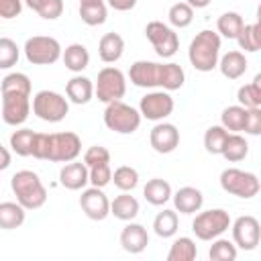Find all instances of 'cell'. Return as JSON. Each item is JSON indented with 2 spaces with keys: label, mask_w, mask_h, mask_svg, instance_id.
<instances>
[{
  "label": "cell",
  "mask_w": 261,
  "mask_h": 261,
  "mask_svg": "<svg viewBox=\"0 0 261 261\" xmlns=\"http://www.w3.org/2000/svg\"><path fill=\"white\" fill-rule=\"evenodd\" d=\"M186 2H188L192 8H196V10H198V8H206L212 0H186Z\"/></svg>",
  "instance_id": "52"
},
{
  "label": "cell",
  "mask_w": 261,
  "mask_h": 261,
  "mask_svg": "<svg viewBox=\"0 0 261 261\" xmlns=\"http://www.w3.org/2000/svg\"><path fill=\"white\" fill-rule=\"evenodd\" d=\"M18 57H20L18 45L12 39L2 37L0 39V69H10L12 65H16Z\"/></svg>",
  "instance_id": "40"
},
{
  "label": "cell",
  "mask_w": 261,
  "mask_h": 261,
  "mask_svg": "<svg viewBox=\"0 0 261 261\" xmlns=\"http://www.w3.org/2000/svg\"><path fill=\"white\" fill-rule=\"evenodd\" d=\"M145 37L149 39V43L153 45L155 53L163 59H169L177 53L179 49V37L173 31V27L161 22V20H151L145 27Z\"/></svg>",
  "instance_id": "9"
},
{
  "label": "cell",
  "mask_w": 261,
  "mask_h": 261,
  "mask_svg": "<svg viewBox=\"0 0 261 261\" xmlns=\"http://www.w3.org/2000/svg\"><path fill=\"white\" fill-rule=\"evenodd\" d=\"M239 255V247L234 245V241H228V239H214L210 249H208V257L210 261H234Z\"/></svg>",
  "instance_id": "35"
},
{
  "label": "cell",
  "mask_w": 261,
  "mask_h": 261,
  "mask_svg": "<svg viewBox=\"0 0 261 261\" xmlns=\"http://www.w3.org/2000/svg\"><path fill=\"white\" fill-rule=\"evenodd\" d=\"M220 45H222V41H220V35L216 31H210V29L200 31L188 47V59H190L192 67L196 71H202V73L218 67Z\"/></svg>",
  "instance_id": "1"
},
{
  "label": "cell",
  "mask_w": 261,
  "mask_h": 261,
  "mask_svg": "<svg viewBox=\"0 0 261 261\" xmlns=\"http://www.w3.org/2000/svg\"><path fill=\"white\" fill-rule=\"evenodd\" d=\"M232 220L230 214L222 208H210V210H202L196 214V218L192 220V230L196 234V239L200 241H214L218 237H222V232H226L230 228Z\"/></svg>",
  "instance_id": "5"
},
{
  "label": "cell",
  "mask_w": 261,
  "mask_h": 261,
  "mask_svg": "<svg viewBox=\"0 0 261 261\" xmlns=\"http://www.w3.org/2000/svg\"><path fill=\"white\" fill-rule=\"evenodd\" d=\"M147 245H149V232H147V228H145L143 224L130 220V222L120 230V247H122L126 253L139 255V253H143V251L147 249Z\"/></svg>",
  "instance_id": "18"
},
{
  "label": "cell",
  "mask_w": 261,
  "mask_h": 261,
  "mask_svg": "<svg viewBox=\"0 0 261 261\" xmlns=\"http://www.w3.org/2000/svg\"><path fill=\"white\" fill-rule=\"evenodd\" d=\"M141 118H143L141 110L133 108L130 104H126L122 100L106 104V110H104L106 128L112 133H118V135H133L141 126Z\"/></svg>",
  "instance_id": "3"
},
{
  "label": "cell",
  "mask_w": 261,
  "mask_h": 261,
  "mask_svg": "<svg viewBox=\"0 0 261 261\" xmlns=\"http://www.w3.org/2000/svg\"><path fill=\"white\" fill-rule=\"evenodd\" d=\"M253 86L261 92V71H259V73H255V77H253Z\"/></svg>",
  "instance_id": "54"
},
{
  "label": "cell",
  "mask_w": 261,
  "mask_h": 261,
  "mask_svg": "<svg viewBox=\"0 0 261 261\" xmlns=\"http://www.w3.org/2000/svg\"><path fill=\"white\" fill-rule=\"evenodd\" d=\"M171 200H173V208H175L179 214H196V212H200L202 206H204V194H202L198 188H194V186H184V188H179V190L171 196Z\"/></svg>",
  "instance_id": "20"
},
{
  "label": "cell",
  "mask_w": 261,
  "mask_h": 261,
  "mask_svg": "<svg viewBox=\"0 0 261 261\" xmlns=\"http://www.w3.org/2000/svg\"><path fill=\"white\" fill-rule=\"evenodd\" d=\"M35 141H37V133L31 130V128H18L10 135L8 139V147L20 155V157H31L33 155V147H35Z\"/></svg>",
  "instance_id": "30"
},
{
  "label": "cell",
  "mask_w": 261,
  "mask_h": 261,
  "mask_svg": "<svg viewBox=\"0 0 261 261\" xmlns=\"http://www.w3.org/2000/svg\"><path fill=\"white\" fill-rule=\"evenodd\" d=\"M198 255L196 241L190 237H177L167 253V261H194Z\"/></svg>",
  "instance_id": "33"
},
{
  "label": "cell",
  "mask_w": 261,
  "mask_h": 261,
  "mask_svg": "<svg viewBox=\"0 0 261 261\" xmlns=\"http://www.w3.org/2000/svg\"><path fill=\"white\" fill-rule=\"evenodd\" d=\"M249 63L243 51H228L224 55H220L218 61V69L226 80H239L241 75H245Z\"/></svg>",
  "instance_id": "21"
},
{
  "label": "cell",
  "mask_w": 261,
  "mask_h": 261,
  "mask_svg": "<svg viewBox=\"0 0 261 261\" xmlns=\"http://www.w3.org/2000/svg\"><path fill=\"white\" fill-rule=\"evenodd\" d=\"M65 96L71 104H88L94 96H96V86L90 77L82 75V73H75L67 84H65Z\"/></svg>",
  "instance_id": "19"
},
{
  "label": "cell",
  "mask_w": 261,
  "mask_h": 261,
  "mask_svg": "<svg viewBox=\"0 0 261 261\" xmlns=\"http://www.w3.org/2000/svg\"><path fill=\"white\" fill-rule=\"evenodd\" d=\"M186 84V71L179 63L167 61L161 63V80H159V88L167 90V92H175Z\"/></svg>",
  "instance_id": "27"
},
{
  "label": "cell",
  "mask_w": 261,
  "mask_h": 261,
  "mask_svg": "<svg viewBox=\"0 0 261 261\" xmlns=\"http://www.w3.org/2000/svg\"><path fill=\"white\" fill-rule=\"evenodd\" d=\"M112 181L120 192H133L139 186V171L130 165H120L112 171Z\"/></svg>",
  "instance_id": "37"
},
{
  "label": "cell",
  "mask_w": 261,
  "mask_h": 261,
  "mask_svg": "<svg viewBox=\"0 0 261 261\" xmlns=\"http://www.w3.org/2000/svg\"><path fill=\"white\" fill-rule=\"evenodd\" d=\"M41 2H43V0H24V4H27L33 12H37V8H39V4H41Z\"/></svg>",
  "instance_id": "53"
},
{
  "label": "cell",
  "mask_w": 261,
  "mask_h": 261,
  "mask_svg": "<svg viewBox=\"0 0 261 261\" xmlns=\"http://www.w3.org/2000/svg\"><path fill=\"white\" fill-rule=\"evenodd\" d=\"M10 165V153H8V147H2V163H0V169H8Z\"/></svg>",
  "instance_id": "51"
},
{
  "label": "cell",
  "mask_w": 261,
  "mask_h": 261,
  "mask_svg": "<svg viewBox=\"0 0 261 261\" xmlns=\"http://www.w3.org/2000/svg\"><path fill=\"white\" fill-rule=\"evenodd\" d=\"M80 208L90 220H104L110 214V200L104 194V188H84L80 196Z\"/></svg>",
  "instance_id": "14"
},
{
  "label": "cell",
  "mask_w": 261,
  "mask_h": 261,
  "mask_svg": "<svg viewBox=\"0 0 261 261\" xmlns=\"http://www.w3.org/2000/svg\"><path fill=\"white\" fill-rule=\"evenodd\" d=\"M33 114L45 122H61L69 114V100L53 90H39L33 96Z\"/></svg>",
  "instance_id": "7"
},
{
  "label": "cell",
  "mask_w": 261,
  "mask_h": 261,
  "mask_svg": "<svg viewBox=\"0 0 261 261\" xmlns=\"http://www.w3.org/2000/svg\"><path fill=\"white\" fill-rule=\"evenodd\" d=\"M90 2H104V0H80V4H90Z\"/></svg>",
  "instance_id": "55"
},
{
  "label": "cell",
  "mask_w": 261,
  "mask_h": 261,
  "mask_svg": "<svg viewBox=\"0 0 261 261\" xmlns=\"http://www.w3.org/2000/svg\"><path fill=\"white\" fill-rule=\"evenodd\" d=\"M257 18H261V2H259V6H257Z\"/></svg>",
  "instance_id": "56"
},
{
  "label": "cell",
  "mask_w": 261,
  "mask_h": 261,
  "mask_svg": "<svg viewBox=\"0 0 261 261\" xmlns=\"http://www.w3.org/2000/svg\"><path fill=\"white\" fill-rule=\"evenodd\" d=\"M80 153H82V139L75 133L63 130V133H51L49 135L47 161L69 163V161H75Z\"/></svg>",
  "instance_id": "10"
},
{
  "label": "cell",
  "mask_w": 261,
  "mask_h": 261,
  "mask_svg": "<svg viewBox=\"0 0 261 261\" xmlns=\"http://www.w3.org/2000/svg\"><path fill=\"white\" fill-rule=\"evenodd\" d=\"M8 92L31 96V80H29V75L27 73H20V71L6 73L2 77V94H8Z\"/></svg>",
  "instance_id": "39"
},
{
  "label": "cell",
  "mask_w": 261,
  "mask_h": 261,
  "mask_svg": "<svg viewBox=\"0 0 261 261\" xmlns=\"http://www.w3.org/2000/svg\"><path fill=\"white\" fill-rule=\"evenodd\" d=\"M139 200L135 196H130V192H122L118 196H114V200L110 202V214L118 220L130 222L137 218L139 214Z\"/></svg>",
  "instance_id": "22"
},
{
  "label": "cell",
  "mask_w": 261,
  "mask_h": 261,
  "mask_svg": "<svg viewBox=\"0 0 261 261\" xmlns=\"http://www.w3.org/2000/svg\"><path fill=\"white\" fill-rule=\"evenodd\" d=\"M61 61L63 65L73 71V73H82L88 65H90V53L86 49V45L82 43H71L63 49V55H61Z\"/></svg>",
  "instance_id": "24"
},
{
  "label": "cell",
  "mask_w": 261,
  "mask_h": 261,
  "mask_svg": "<svg viewBox=\"0 0 261 261\" xmlns=\"http://www.w3.org/2000/svg\"><path fill=\"white\" fill-rule=\"evenodd\" d=\"M112 181V167L110 163H100L90 167V184L96 188H106Z\"/></svg>",
  "instance_id": "42"
},
{
  "label": "cell",
  "mask_w": 261,
  "mask_h": 261,
  "mask_svg": "<svg viewBox=\"0 0 261 261\" xmlns=\"http://www.w3.org/2000/svg\"><path fill=\"white\" fill-rule=\"evenodd\" d=\"M253 37H255L257 49H261V18H257V20L253 22Z\"/></svg>",
  "instance_id": "50"
},
{
  "label": "cell",
  "mask_w": 261,
  "mask_h": 261,
  "mask_svg": "<svg viewBox=\"0 0 261 261\" xmlns=\"http://www.w3.org/2000/svg\"><path fill=\"white\" fill-rule=\"evenodd\" d=\"M108 6L118 12H128L137 6V0H108Z\"/></svg>",
  "instance_id": "49"
},
{
  "label": "cell",
  "mask_w": 261,
  "mask_h": 261,
  "mask_svg": "<svg viewBox=\"0 0 261 261\" xmlns=\"http://www.w3.org/2000/svg\"><path fill=\"white\" fill-rule=\"evenodd\" d=\"M167 18H169V24L173 29H186L192 24L194 20V8L188 4V2H175L169 12H167Z\"/></svg>",
  "instance_id": "38"
},
{
  "label": "cell",
  "mask_w": 261,
  "mask_h": 261,
  "mask_svg": "<svg viewBox=\"0 0 261 261\" xmlns=\"http://www.w3.org/2000/svg\"><path fill=\"white\" fill-rule=\"evenodd\" d=\"M24 57L33 65H53L61 59L63 47L55 37L49 35H35L24 41Z\"/></svg>",
  "instance_id": "6"
},
{
  "label": "cell",
  "mask_w": 261,
  "mask_h": 261,
  "mask_svg": "<svg viewBox=\"0 0 261 261\" xmlns=\"http://www.w3.org/2000/svg\"><path fill=\"white\" fill-rule=\"evenodd\" d=\"M245 122H247V108L241 106V104L226 106L220 114V124L230 133H243Z\"/></svg>",
  "instance_id": "32"
},
{
  "label": "cell",
  "mask_w": 261,
  "mask_h": 261,
  "mask_svg": "<svg viewBox=\"0 0 261 261\" xmlns=\"http://www.w3.org/2000/svg\"><path fill=\"white\" fill-rule=\"evenodd\" d=\"M24 216H27V208L18 200L0 204V228H4V230L18 228V226H22Z\"/></svg>",
  "instance_id": "26"
},
{
  "label": "cell",
  "mask_w": 261,
  "mask_h": 261,
  "mask_svg": "<svg viewBox=\"0 0 261 261\" xmlns=\"http://www.w3.org/2000/svg\"><path fill=\"white\" fill-rule=\"evenodd\" d=\"M128 77L137 88H159L161 63L149 61V59H139L130 65Z\"/></svg>",
  "instance_id": "16"
},
{
  "label": "cell",
  "mask_w": 261,
  "mask_h": 261,
  "mask_svg": "<svg viewBox=\"0 0 261 261\" xmlns=\"http://www.w3.org/2000/svg\"><path fill=\"white\" fill-rule=\"evenodd\" d=\"M63 12V0H43L37 8V14L45 20H55Z\"/></svg>",
  "instance_id": "44"
},
{
  "label": "cell",
  "mask_w": 261,
  "mask_h": 261,
  "mask_svg": "<svg viewBox=\"0 0 261 261\" xmlns=\"http://www.w3.org/2000/svg\"><path fill=\"white\" fill-rule=\"evenodd\" d=\"M230 230H232V241L239 249L243 251H253L257 249V245L261 243V224L255 216L251 214H243L239 216L232 224H230Z\"/></svg>",
  "instance_id": "12"
},
{
  "label": "cell",
  "mask_w": 261,
  "mask_h": 261,
  "mask_svg": "<svg viewBox=\"0 0 261 261\" xmlns=\"http://www.w3.org/2000/svg\"><path fill=\"white\" fill-rule=\"evenodd\" d=\"M243 27H245L243 16L239 12H232V10L222 12L218 16V20H216V33L220 37H224V39H234L237 41V37L243 31Z\"/></svg>",
  "instance_id": "29"
},
{
  "label": "cell",
  "mask_w": 261,
  "mask_h": 261,
  "mask_svg": "<svg viewBox=\"0 0 261 261\" xmlns=\"http://www.w3.org/2000/svg\"><path fill=\"white\" fill-rule=\"evenodd\" d=\"M247 155H249V143H247V139H245L241 133H230L228 139H226V143H224L222 157H224L228 163H239V161H243Z\"/></svg>",
  "instance_id": "31"
},
{
  "label": "cell",
  "mask_w": 261,
  "mask_h": 261,
  "mask_svg": "<svg viewBox=\"0 0 261 261\" xmlns=\"http://www.w3.org/2000/svg\"><path fill=\"white\" fill-rule=\"evenodd\" d=\"M177 226H179V220H177V210H169V208H163L155 218H153V232L161 239H171L175 232H177Z\"/></svg>",
  "instance_id": "28"
},
{
  "label": "cell",
  "mask_w": 261,
  "mask_h": 261,
  "mask_svg": "<svg viewBox=\"0 0 261 261\" xmlns=\"http://www.w3.org/2000/svg\"><path fill=\"white\" fill-rule=\"evenodd\" d=\"M124 53V39L118 33H106L98 41V55L104 63H116Z\"/></svg>",
  "instance_id": "23"
},
{
  "label": "cell",
  "mask_w": 261,
  "mask_h": 261,
  "mask_svg": "<svg viewBox=\"0 0 261 261\" xmlns=\"http://www.w3.org/2000/svg\"><path fill=\"white\" fill-rule=\"evenodd\" d=\"M237 100L245 108H257V106H261V92L251 82V84H245L237 90Z\"/></svg>",
  "instance_id": "41"
},
{
  "label": "cell",
  "mask_w": 261,
  "mask_h": 261,
  "mask_svg": "<svg viewBox=\"0 0 261 261\" xmlns=\"http://www.w3.org/2000/svg\"><path fill=\"white\" fill-rule=\"evenodd\" d=\"M33 110V98L27 94H2V120L10 126L22 124Z\"/></svg>",
  "instance_id": "13"
},
{
  "label": "cell",
  "mask_w": 261,
  "mask_h": 261,
  "mask_svg": "<svg viewBox=\"0 0 261 261\" xmlns=\"http://www.w3.org/2000/svg\"><path fill=\"white\" fill-rule=\"evenodd\" d=\"M59 184L65 190H71V192L84 190L90 184V167L84 161H77V159L69 161V163H63V167L59 169Z\"/></svg>",
  "instance_id": "17"
},
{
  "label": "cell",
  "mask_w": 261,
  "mask_h": 261,
  "mask_svg": "<svg viewBox=\"0 0 261 261\" xmlns=\"http://www.w3.org/2000/svg\"><path fill=\"white\" fill-rule=\"evenodd\" d=\"M80 18L88 27H98L104 24L108 18V8L104 2H90V4H80Z\"/></svg>",
  "instance_id": "36"
},
{
  "label": "cell",
  "mask_w": 261,
  "mask_h": 261,
  "mask_svg": "<svg viewBox=\"0 0 261 261\" xmlns=\"http://www.w3.org/2000/svg\"><path fill=\"white\" fill-rule=\"evenodd\" d=\"M149 143H151L153 151H157L161 155H167V153L177 149V145H179V130H177L175 124L159 120L151 128V133H149Z\"/></svg>",
  "instance_id": "15"
},
{
  "label": "cell",
  "mask_w": 261,
  "mask_h": 261,
  "mask_svg": "<svg viewBox=\"0 0 261 261\" xmlns=\"http://www.w3.org/2000/svg\"><path fill=\"white\" fill-rule=\"evenodd\" d=\"M237 43H239V49L243 53H255V51H259L257 45H255V37H253V24H245L243 27V31L237 37Z\"/></svg>",
  "instance_id": "46"
},
{
  "label": "cell",
  "mask_w": 261,
  "mask_h": 261,
  "mask_svg": "<svg viewBox=\"0 0 261 261\" xmlns=\"http://www.w3.org/2000/svg\"><path fill=\"white\" fill-rule=\"evenodd\" d=\"M251 137H259L261 135V106L257 108H247V122H245V130Z\"/></svg>",
  "instance_id": "45"
},
{
  "label": "cell",
  "mask_w": 261,
  "mask_h": 261,
  "mask_svg": "<svg viewBox=\"0 0 261 261\" xmlns=\"http://www.w3.org/2000/svg\"><path fill=\"white\" fill-rule=\"evenodd\" d=\"M84 163L88 167H94V165H100V163H110V151L102 145H92L84 153Z\"/></svg>",
  "instance_id": "43"
},
{
  "label": "cell",
  "mask_w": 261,
  "mask_h": 261,
  "mask_svg": "<svg viewBox=\"0 0 261 261\" xmlns=\"http://www.w3.org/2000/svg\"><path fill=\"white\" fill-rule=\"evenodd\" d=\"M10 188L16 200L27 210H39L47 202V190L39 177V173L31 169H20L10 177Z\"/></svg>",
  "instance_id": "2"
},
{
  "label": "cell",
  "mask_w": 261,
  "mask_h": 261,
  "mask_svg": "<svg viewBox=\"0 0 261 261\" xmlns=\"http://www.w3.org/2000/svg\"><path fill=\"white\" fill-rule=\"evenodd\" d=\"M47 155H49V135L47 133H37V141H35V147H33V157L47 161Z\"/></svg>",
  "instance_id": "48"
},
{
  "label": "cell",
  "mask_w": 261,
  "mask_h": 261,
  "mask_svg": "<svg viewBox=\"0 0 261 261\" xmlns=\"http://www.w3.org/2000/svg\"><path fill=\"white\" fill-rule=\"evenodd\" d=\"M22 4L24 0H0V16L4 20L16 18L22 12Z\"/></svg>",
  "instance_id": "47"
},
{
  "label": "cell",
  "mask_w": 261,
  "mask_h": 261,
  "mask_svg": "<svg viewBox=\"0 0 261 261\" xmlns=\"http://www.w3.org/2000/svg\"><path fill=\"white\" fill-rule=\"evenodd\" d=\"M94 86H96V98L100 102H104V104L122 100L124 94H126V77L114 65L102 67L98 71V77H96V84Z\"/></svg>",
  "instance_id": "8"
},
{
  "label": "cell",
  "mask_w": 261,
  "mask_h": 261,
  "mask_svg": "<svg viewBox=\"0 0 261 261\" xmlns=\"http://www.w3.org/2000/svg\"><path fill=\"white\" fill-rule=\"evenodd\" d=\"M220 188L230 196L251 200L259 194L261 179L251 171H245V169H239V167H226L220 173Z\"/></svg>",
  "instance_id": "4"
},
{
  "label": "cell",
  "mask_w": 261,
  "mask_h": 261,
  "mask_svg": "<svg viewBox=\"0 0 261 261\" xmlns=\"http://www.w3.org/2000/svg\"><path fill=\"white\" fill-rule=\"evenodd\" d=\"M143 196L145 200L151 204V206H163L171 200L173 192H171V186L167 179H161V177H153L145 184L143 188Z\"/></svg>",
  "instance_id": "25"
},
{
  "label": "cell",
  "mask_w": 261,
  "mask_h": 261,
  "mask_svg": "<svg viewBox=\"0 0 261 261\" xmlns=\"http://www.w3.org/2000/svg\"><path fill=\"white\" fill-rule=\"evenodd\" d=\"M228 135H230V130H226L222 124L208 126L206 133H204V149L210 155H222V149H224V143H226Z\"/></svg>",
  "instance_id": "34"
},
{
  "label": "cell",
  "mask_w": 261,
  "mask_h": 261,
  "mask_svg": "<svg viewBox=\"0 0 261 261\" xmlns=\"http://www.w3.org/2000/svg\"><path fill=\"white\" fill-rule=\"evenodd\" d=\"M173 108H175V102H173V98H171V94L167 90L147 92L139 102V110H141L143 118L153 120V122L165 120L173 112Z\"/></svg>",
  "instance_id": "11"
}]
</instances>
